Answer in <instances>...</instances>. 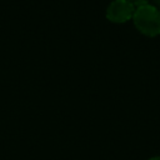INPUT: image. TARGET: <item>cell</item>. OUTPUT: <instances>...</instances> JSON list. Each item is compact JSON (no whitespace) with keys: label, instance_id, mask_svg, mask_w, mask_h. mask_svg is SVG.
<instances>
[{"label":"cell","instance_id":"obj_2","mask_svg":"<svg viewBox=\"0 0 160 160\" xmlns=\"http://www.w3.org/2000/svg\"><path fill=\"white\" fill-rule=\"evenodd\" d=\"M135 6L129 0H114L106 9V18L112 22H125L132 19Z\"/></svg>","mask_w":160,"mask_h":160},{"label":"cell","instance_id":"obj_1","mask_svg":"<svg viewBox=\"0 0 160 160\" xmlns=\"http://www.w3.org/2000/svg\"><path fill=\"white\" fill-rule=\"evenodd\" d=\"M132 20L135 28L140 32L148 36H156L160 34V10H158L156 6L146 4L136 8Z\"/></svg>","mask_w":160,"mask_h":160},{"label":"cell","instance_id":"obj_3","mask_svg":"<svg viewBox=\"0 0 160 160\" xmlns=\"http://www.w3.org/2000/svg\"><path fill=\"white\" fill-rule=\"evenodd\" d=\"M134 6H136V8H139V6H142V5H146L148 4V1L149 0H129Z\"/></svg>","mask_w":160,"mask_h":160},{"label":"cell","instance_id":"obj_4","mask_svg":"<svg viewBox=\"0 0 160 160\" xmlns=\"http://www.w3.org/2000/svg\"><path fill=\"white\" fill-rule=\"evenodd\" d=\"M149 160H160V156H154V158H151Z\"/></svg>","mask_w":160,"mask_h":160}]
</instances>
